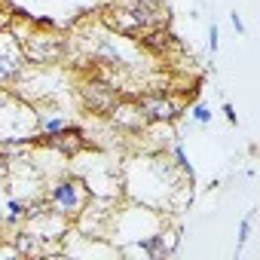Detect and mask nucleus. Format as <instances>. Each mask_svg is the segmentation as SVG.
Returning a JSON list of instances; mask_svg holds the SVG:
<instances>
[{
	"label": "nucleus",
	"mask_w": 260,
	"mask_h": 260,
	"mask_svg": "<svg viewBox=\"0 0 260 260\" xmlns=\"http://www.w3.org/2000/svg\"><path fill=\"white\" fill-rule=\"evenodd\" d=\"M34 144H43V147H49V150H55V153H61V156H77V153L89 144V138H86V128H83V125L68 122L64 128H58V132L37 135Z\"/></svg>",
	"instance_id": "nucleus-6"
},
{
	"label": "nucleus",
	"mask_w": 260,
	"mask_h": 260,
	"mask_svg": "<svg viewBox=\"0 0 260 260\" xmlns=\"http://www.w3.org/2000/svg\"><path fill=\"white\" fill-rule=\"evenodd\" d=\"M251 226H254V208L242 217V223H239V245H236V251H242L245 248V242L251 239Z\"/></svg>",
	"instance_id": "nucleus-13"
},
{
	"label": "nucleus",
	"mask_w": 260,
	"mask_h": 260,
	"mask_svg": "<svg viewBox=\"0 0 260 260\" xmlns=\"http://www.w3.org/2000/svg\"><path fill=\"white\" fill-rule=\"evenodd\" d=\"M77 95H80V104H83L89 113H95V116H110V113H113V107L125 98V95H122V89H119V86H113L110 80H104L101 74H98V77L83 80V86L77 89Z\"/></svg>",
	"instance_id": "nucleus-3"
},
{
	"label": "nucleus",
	"mask_w": 260,
	"mask_h": 260,
	"mask_svg": "<svg viewBox=\"0 0 260 260\" xmlns=\"http://www.w3.org/2000/svg\"><path fill=\"white\" fill-rule=\"evenodd\" d=\"M71 119L61 113V116H46V119H40L37 122V128H40V135H49V132H58V128H64Z\"/></svg>",
	"instance_id": "nucleus-12"
},
{
	"label": "nucleus",
	"mask_w": 260,
	"mask_h": 260,
	"mask_svg": "<svg viewBox=\"0 0 260 260\" xmlns=\"http://www.w3.org/2000/svg\"><path fill=\"white\" fill-rule=\"evenodd\" d=\"M89 202H92V193H89V184H86L83 178L61 175V178L49 187V208H52L55 214H61L64 220L80 217Z\"/></svg>",
	"instance_id": "nucleus-2"
},
{
	"label": "nucleus",
	"mask_w": 260,
	"mask_h": 260,
	"mask_svg": "<svg viewBox=\"0 0 260 260\" xmlns=\"http://www.w3.org/2000/svg\"><path fill=\"white\" fill-rule=\"evenodd\" d=\"M28 208H31V202L28 199H7V205H4V220L13 226V223H25L28 220Z\"/></svg>",
	"instance_id": "nucleus-9"
},
{
	"label": "nucleus",
	"mask_w": 260,
	"mask_h": 260,
	"mask_svg": "<svg viewBox=\"0 0 260 260\" xmlns=\"http://www.w3.org/2000/svg\"><path fill=\"white\" fill-rule=\"evenodd\" d=\"M104 31L122 40H138L144 31L169 28V7L162 0H138V4H104L98 10Z\"/></svg>",
	"instance_id": "nucleus-1"
},
{
	"label": "nucleus",
	"mask_w": 260,
	"mask_h": 260,
	"mask_svg": "<svg viewBox=\"0 0 260 260\" xmlns=\"http://www.w3.org/2000/svg\"><path fill=\"white\" fill-rule=\"evenodd\" d=\"M135 245H138V251H144L147 257H153V260H162V257H169V254L178 248V233L153 230V233H147V236L135 239Z\"/></svg>",
	"instance_id": "nucleus-7"
},
{
	"label": "nucleus",
	"mask_w": 260,
	"mask_h": 260,
	"mask_svg": "<svg viewBox=\"0 0 260 260\" xmlns=\"http://www.w3.org/2000/svg\"><path fill=\"white\" fill-rule=\"evenodd\" d=\"M19 49H22V55H25L28 64H55V61L64 58L68 40H61V37L55 34V28H52L49 34H37V31H34V34H22Z\"/></svg>",
	"instance_id": "nucleus-4"
},
{
	"label": "nucleus",
	"mask_w": 260,
	"mask_h": 260,
	"mask_svg": "<svg viewBox=\"0 0 260 260\" xmlns=\"http://www.w3.org/2000/svg\"><path fill=\"white\" fill-rule=\"evenodd\" d=\"M172 156H175V169L193 184V181H196V172H193V166H190V159H187V150H184L181 144H172Z\"/></svg>",
	"instance_id": "nucleus-11"
},
{
	"label": "nucleus",
	"mask_w": 260,
	"mask_h": 260,
	"mask_svg": "<svg viewBox=\"0 0 260 260\" xmlns=\"http://www.w3.org/2000/svg\"><path fill=\"white\" fill-rule=\"evenodd\" d=\"M138 46L147 49L150 55H166V52L175 46V37H172L169 28H153V31H144V34L138 37Z\"/></svg>",
	"instance_id": "nucleus-8"
},
{
	"label": "nucleus",
	"mask_w": 260,
	"mask_h": 260,
	"mask_svg": "<svg viewBox=\"0 0 260 260\" xmlns=\"http://www.w3.org/2000/svg\"><path fill=\"white\" fill-rule=\"evenodd\" d=\"M193 122L196 125H208L211 122V110H208V104H193Z\"/></svg>",
	"instance_id": "nucleus-14"
},
{
	"label": "nucleus",
	"mask_w": 260,
	"mask_h": 260,
	"mask_svg": "<svg viewBox=\"0 0 260 260\" xmlns=\"http://www.w3.org/2000/svg\"><path fill=\"white\" fill-rule=\"evenodd\" d=\"M223 116H226V122H230V125H239V116H236V107H233L230 101H223Z\"/></svg>",
	"instance_id": "nucleus-16"
},
{
	"label": "nucleus",
	"mask_w": 260,
	"mask_h": 260,
	"mask_svg": "<svg viewBox=\"0 0 260 260\" xmlns=\"http://www.w3.org/2000/svg\"><path fill=\"white\" fill-rule=\"evenodd\" d=\"M135 104H138L144 122H175L181 116V104L162 89L159 92H141L135 98Z\"/></svg>",
	"instance_id": "nucleus-5"
},
{
	"label": "nucleus",
	"mask_w": 260,
	"mask_h": 260,
	"mask_svg": "<svg viewBox=\"0 0 260 260\" xmlns=\"http://www.w3.org/2000/svg\"><path fill=\"white\" fill-rule=\"evenodd\" d=\"M208 49H211V55L217 52V25L208 28Z\"/></svg>",
	"instance_id": "nucleus-17"
},
{
	"label": "nucleus",
	"mask_w": 260,
	"mask_h": 260,
	"mask_svg": "<svg viewBox=\"0 0 260 260\" xmlns=\"http://www.w3.org/2000/svg\"><path fill=\"white\" fill-rule=\"evenodd\" d=\"M230 25H233V31H236V34H245V22H242V16H239L236 10L230 13Z\"/></svg>",
	"instance_id": "nucleus-15"
},
{
	"label": "nucleus",
	"mask_w": 260,
	"mask_h": 260,
	"mask_svg": "<svg viewBox=\"0 0 260 260\" xmlns=\"http://www.w3.org/2000/svg\"><path fill=\"white\" fill-rule=\"evenodd\" d=\"M104 4H138V0H104Z\"/></svg>",
	"instance_id": "nucleus-18"
},
{
	"label": "nucleus",
	"mask_w": 260,
	"mask_h": 260,
	"mask_svg": "<svg viewBox=\"0 0 260 260\" xmlns=\"http://www.w3.org/2000/svg\"><path fill=\"white\" fill-rule=\"evenodd\" d=\"M37 251H43V236L28 230L16 233V254H37Z\"/></svg>",
	"instance_id": "nucleus-10"
}]
</instances>
